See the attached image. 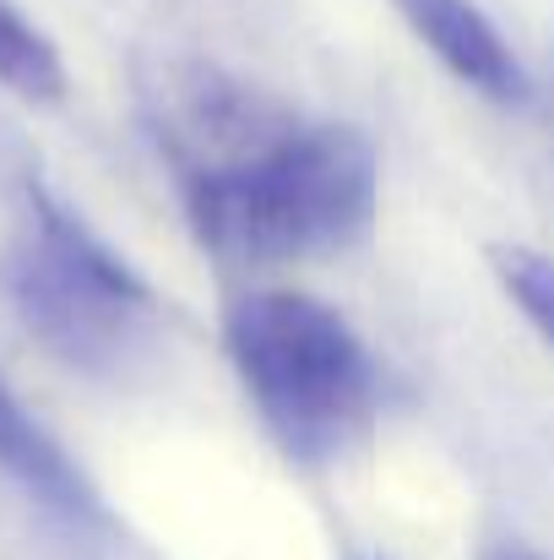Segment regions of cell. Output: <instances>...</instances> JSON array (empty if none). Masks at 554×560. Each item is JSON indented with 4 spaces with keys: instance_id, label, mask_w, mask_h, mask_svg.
Returning a JSON list of instances; mask_svg holds the SVG:
<instances>
[{
    "instance_id": "obj_1",
    "label": "cell",
    "mask_w": 554,
    "mask_h": 560,
    "mask_svg": "<svg viewBox=\"0 0 554 560\" xmlns=\"http://www.w3.org/2000/svg\"><path fill=\"white\" fill-rule=\"evenodd\" d=\"M375 148L354 126H299L288 115L250 148L185 175V212L201 245L250 261L359 245L375 223Z\"/></svg>"
},
{
    "instance_id": "obj_2",
    "label": "cell",
    "mask_w": 554,
    "mask_h": 560,
    "mask_svg": "<svg viewBox=\"0 0 554 560\" xmlns=\"http://www.w3.org/2000/svg\"><path fill=\"white\" fill-rule=\"evenodd\" d=\"M223 343L245 397L288 457L338 463L369 435L375 365L332 305L294 289L239 294L223 316Z\"/></svg>"
},
{
    "instance_id": "obj_3",
    "label": "cell",
    "mask_w": 554,
    "mask_h": 560,
    "mask_svg": "<svg viewBox=\"0 0 554 560\" xmlns=\"http://www.w3.org/2000/svg\"><path fill=\"white\" fill-rule=\"evenodd\" d=\"M5 300L27 332L71 365H115L142 332L148 289L76 218L38 201L33 223L5 250Z\"/></svg>"
},
{
    "instance_id": "obj_4",
    "label": "cell",
    "mask_w": 554,
    "mask_h": 560,
    "mask_svg": "<svg viewBox=\"0 0 554 560\" xmlns=\"http://www.w3.org/2000/svg\"><path fill=\"white\" fill-rule=\"evenodd\" d=\"M397 11H402L408 27L446 60L451 77H462L468 88H479V93L495 98V104L528 98L522 60L506 49V38L495 33V22H490L473 0H397Z\"/></svg>"
},
{
    "instance_id": "obj_5",
    "label": "cell",
    "mask_w": 554,
    "mask_h": 560,
    "mask_svg": "<svg viewBox=\"0 0 554 560\" xmlns=\"http://www.w3.org/2000/svg\"><path fill=\"white\" fill-rule=\"evenodd\" d=\"M0 474L16 479L33 501H44L60 517H93L98 512V495H93L87 474L38 424V413L5 386V375H0Z\"/></svg>"
},
{
    "instance_id": "obj_6",
    "label": "cell",
    "mask_w": 554,
    "mask_h": 560,
    "mask_svg": "<svg viewBox=\"0 0 554 560\" xmlns=\"http://www.w3.org/2000/svg\"><path fill=\"white\" fill-rule=\"evenodd\" d=\"M0 82L33 104H49L66 93V66H60L55 44L11 0H0Z\"/></svg>"
},
{
    "instance_id": "obj_7",
    "label": "cell",
    "mask_w": 554,
    "mask_h": 560,
    "mask_svg": "<svg viewBox=\"0 0 554 560\" xmlns=\"http://www.w3.org/2000/svg\"><path fill=\"white\" fill-rule=\"evenodd\" d=\"M500 278L522 316L554 343V261L539 250H500Z\"/></svg>"
},
{
    "instance_id": "obj_8",
    "label": "cell",
    "mask_w": 554,
    "mask_h": 560,
    "mask_svg": "<svg viewBox=\"0 0 554 560\" xmlns=\"http://www.w3.org/2000/svg\"><path fill=\"white\" fill-rule=\"evenodd\" d=\"M484 560H544L539 550H528V545H495Z\"/></svg>"
}]
</instances>
